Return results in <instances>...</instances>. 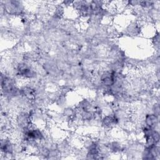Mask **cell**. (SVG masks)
Returning a JSON list of instances; mask_svg holds the SVG:
<instances>
[{
    "mask_svg": "<svg viewBox=\"0 0 160 160\" xmlns=\"http://www.w3.org/2000/svg\"><path fill=\"white\" fill-rule=\"evenodd\" d=\"M145 121H146V124L147 126L154 129V128L158 123V118L157 115H156L155 114H148L146 117Z\"/></svg>",
    "mask_w": 160,
    "mask_h": 160,
    "instance_id": "cell-1",
    "label": "cell"
},
{
    "mask_svg": "<svg viewBox=\"0 0 160 160\" xmlns=\"http://www.w3.org/2000/svg\"><path fill=\"white\" fill-rule=\"evenodd\" d=\"M118 120L115 116H106L102 119V124L106 127H110L116 124Z\"/></svg>",
    "mask_w": 160,
    "mask_h": 160,
    "instance_id": "cell-2",
    "label": "cell"
}]
</instances>
